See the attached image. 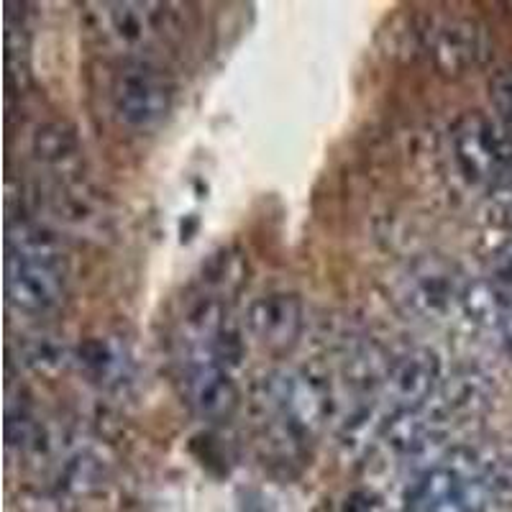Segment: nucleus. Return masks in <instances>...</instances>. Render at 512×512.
I'll return each instance as SVG.
<instances>
[{
  "label": "nucleus",
  "instance_id": "11",
  "mask_svg": "<svg viewBox=\"0 0 512 512\" xmlns=\"http://www.w3.org/2000/svg\"><path fill=\"white\" fill-rule=\"evenodd\" d=\"M484 34L472 21L451 18L433 29L431 34V59L436 70L448 77L464 75L482 62Z\"/></svg>",
  "mask_w": 512,
  "mask_h": 512
},
{
  "label": "nucleus",
  "instance_id": "10",
  "mask_svg": "<svg viewBox=\"0 0 512 512\" xmlns=\"http://www.w3.org/2000/svg\"><path fill=\"white\" fill-rule=\"evenodd\" d=\"M167 6L162 3H105L100 13V31L118 49L126 52H146L164 41L169 31Z\"/></svg>",
  "mask_w": 512,
  "mask_h": 512
},
{
  "label": "nucleus",
  "instance_id": "2",
  "mask_svg": "<svg viewBox=\"0 0 512 512\" xmlns=\"http://www.w3.org/2000/svg\"><path fill=\"white\" fill-rule=\"evenodd\" d=\"M492 487L487 461L456 451L433 464L408 495V512H487Z\"/></svg>",
  "mask_w": 512,
  "mask_h": 512
},
{
  "label": "nucleus",
  "instance_id": "7",
  "mask_svg": "<svg viewBox=\"0 0 512 512\" xmlns=\"http://www.w3.org/2000/svg\"><path fill=\"white\" fill-rule=\"evenodd\" d=\"M441 359L431 349H408L384 367L382 392L392 413H418L441 390Z\"/></svg>",
  "mask_w": 512,
  "mask_h": 512
},
{
  "label": "nucleus",
  "instance_id": "3",
  "mask_svg": "<svg viewBox=\"0 0 512 512\" xmlns=\"http://www.w3.org/2000/svg\"><path fill=\"white\" fill-rule=\"evenodd\" d=\"M264 405L282 438L305 443L313 441L331 413V390L323 379L305 369H287L267 377Z\"/></svg>",
  "mask_w": 512,
  "mask_h": 512
},
{
  "label": "nucleus",
  "instance_id": "14",
  "mask_svg": "<svg viewBox=\"0 0 512 512\" xmlns=\"http://www.w3.org/2000/svg\"><path fill=\"white\" fill-rule=\"evenodd\" d=\"M487 477L492 497H512V448L497 456L495 461H487Z\"/></svg>",
  "mask_w": 512,
  "mask_h": 512
},
{
  "label": "nucleus",
  "instance_id": "9",
  "mask_svg": "<svg viewBox=\"0 0 512 512\" xmlns=\"http://www.w3.org/2000/svg\"><path fill=\"white\" fill-rule=\"evenodd\" d=\"M305 328V305L295 292H269L246 308V331L262 349L285 354L295 349Z\"/></svg>",
  "mask_w": 512,
  "mask_h": 512
},
{
  "label": "nucleus",
  "instance_id": "18",
  "mask_svg": "<svg viewBox=\"0 0 512 512\" xmlns=\"http://www.w3.org/2000/svg\"><path fill=\"white\" fill-rule=\"evenodd\" d=\"M502 182H505V185L512 190V159H510V164H507L505 175H502Z\"/></svg>",
  "mask_w": 512,
  "mask_h": 512
},
{
  "label": "nucleus",
  "instance_id": "5",
  "mask_svg": "<svg viewBox=\"0 0 512 512\" xmlns=\"http://www.w3.org/2000/svg\"><path fill=\"white\" fill-rule=\"evenodd\" d=\"M454 159L469 182L502 180L512 159V141L507 128L484 113H464L451 128Z\"/></svg>",
  "mask_w": 512,
  "mask_h": 512
},
{
  "label": "nucleus",
  "instance_id": "15",
  "mask_svg": "<svg viewBox=\"0 0 512 512\" xmlns=\"http://www.w3.org/2000/svg\"><path fill=\"white\" fill-rule=\"evenodd\" d=\"M489 93H492V103H495L502 126L512 131V72H502L500 77H495V82L489 85Z\"/></svg>",
  "mask_w": 512,
  "mask_h": 512
},
{
  "label": "nucleus",
  "instance_id": "8",
  "mask_svg": "<svg viewBox=\"0 0 512 512\" xmlns=\"http://www.w3.org/2000/svg\"><path fill=\"white\" fill-rule=\"evenodd\" d=\"M182 387H185L187 405L200 420L223 423L239 410L241 395L231 377V369L210 356H187Z\"/></svg>",
  "mask_w": 512,
  "mask_h": 512
},
{
  "label": "nucleus",
  "instance_id": "13",
  "mask_svg": "<svg viewBox=\"0 0 512 512\" xmlns=\"http://www.w3.org/2000/svg\"><path fill=\"white\" fill-rule=\"evenodd\" d=\"M80 367L100 387H118L131 377V359L126 349L111 338H90L77 351Z\"/></svg>",
  "mask_w": 512,
  "mask_h": 512
},
{
  "label": "nucleus",
  "instance_id": "6",
  "mask_svg": "<svg viewBox=\"0 0 512 512\" xmlns=\"http://www.w3.org/2000/svg\"><path fill=\"white\" fill-rule=\"evenodd\" d=\"M464 287L466 282L461 280L454 264L443 262L441 256H425L410 267L397 300L413 318L436 323L448 318L454 308H461Z\"/></svg>",
  "mask_w": 512,
  "mask_h": 512
},
{
  "label": "nucleus",
  "instance_id": "17",
  "mask_svg": "<svg viewBox=\"0 0 512 512\" xmlns=\"http://www.w3.org/2000/svg\"><path fill=\"white\" fill-rule=\"evenodd\" d=\"M497 336H500V344L505 346L507 354L512 356V318L507 320V323L500 328V331H497Z\"/></svg>",
  "mask_w": 512,
  "mask_h": 512
},
{
  "label": "nucleus",
  "instance_id": "12",
  "mask_svg": "<svg viewBox=\"0 0 512 512\" xmlns=\"http://www.w3.org/2000/svg\"><path fill=\"white\" fill-rule=\"evenodd\" d=\"M461 310L472 323L497 333L512 318V292L497 285L492 277L466 282L461 292Z\"/></svg>",
  "mask_w": 512,
  "mask_h": 512
},
{
  "label": "nucleus",
  "instance_id": "1",
  "mask_svg": "<svg viewBox=\"0 0 512 512\" xmlns=\"http://www.w3.org/2000/svg\"><path fill=\"white\" fill-rule=\"evenodd\" d=\"M6 295L13 310L47 315L67 295V259L52 233L36 223L8 228Z\"/></svg>",
  "mask_w": 512,
  "mask_h": 512
},
{
  "label": "nucleus",
  "instance_id": "4",
  "mask_svg": "<svg viewBox=\"0 0 512 512\" xmlns=\"http://www.w3.org/2000/svg\"><path fill=\"white\" fill-rule=\"evenodd\" d=\"M111 100L118 121L136 131H149L169 116L175 105V88L154 64L136 59L116 72Z\"/></svg>",
  "mask_w": 512,
  "mask_h": 512
},
{
  "label": "nucleus",
  "instance_id": "16",
  "mask_svg": "<svg viewBox=\"0 0 512 512\" xmlns=\"http://www.w3.org/2000/svg\"><path fill=\"white\" fill-rule=\"evenodd\" d=\"M497 285H502L505 290L512 292V241L502 246L500 251L492 259V274H489Z\"/></svg>",
  "mask_w": 512,
  "mask_h": 512
}]
</instances>
